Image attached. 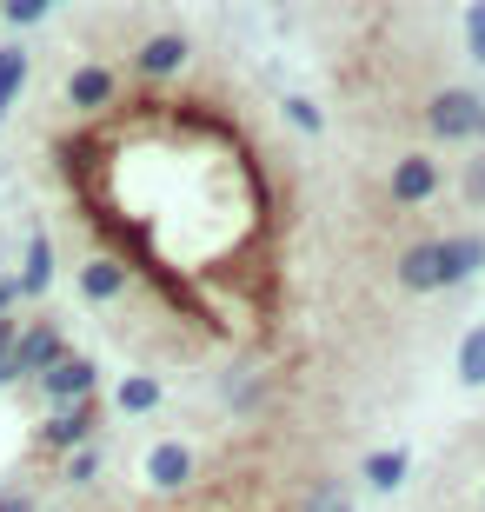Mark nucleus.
Returning <instances> with one entry per match:
<instances>
[{
	"instance_id": "f257e3e1",
	"label": "nucleus",
	"mask_w": 485,
	"mask_h": 512,
	"mask_svg": "<svg viewBox=\"0 0 485 512\" xmlns=\"http://www.w3.org/2000/svg\"><path fill=\"white\" fill-rule=\"evenodd\" d=\"M432 133H439V140H472V133H479V94H472V87H446V94L432 100Z\"/></svg>"
},
{
	"instance_id": "f03ea898",
	"label": "nucleus",
	"mask_w": 485,
	"mask_h": 512,
	"mask_svg": "<svg viewBox=\"0 0 485 512\" xmlns=\"http://www.w3.org/2000/svg\"><path fill=\"white\" fill-rule=\"evenodd\" d=\"M113 94H120V80H113V67H100V60H87V67L67 74V107H74V114H100V107H113Z\"/></svg>"
},
{
	"instance_id": "7ed1b4c3",
	"label": "nucleus",
	"mask_w": 485,
	"mask_h": 512,
	"mask_svg": "<svg viewBox=\"0 0 485 512\" xmlns=\"http://www.w3.org/2000/svg\"><path fill=\"white\" fill-rule=\"evenodd\" d=\"M40 386H47L60 406H74V399H94V360H80V353H60V360L40 373Z\"/></svg>"
},
{
	"instance_id": "20e7f679",
	"label": "nucleus",
	"mask_w": 485,
	"mask_h": 512,
	"mask_svg": "<svg viewBox=\"0 0 485 512\" xmlns=\"http://www.w3.org/2000/svg\"><path fill=\"white\" fill-rule=\"evenodd\" d=\"M432 193H439V167L419 160V153H406V160L392 167V200H399V207H419V200H432Z\"/></svg>"
},
{
	"instance_id": "39448f33",
	"label": "nucleus",
	"mask_w": 485,
	"mask_h": 512,
	"mask_svg": "<svg viewBox=\"0 0 485 512\" xmlns=\"http://www.w3.org/2000/svg\"><path fill=\"white\" fill-rule=\"evenodd\" d=\"M127 286H133V273L120 260H87L80 266V293L94 306H113V300H127Z\"/></svg>"
},
{
	"instance_id": "423d86ee",
	"label": "nucleus",
	"mask_w": 485,
	"mask_h": 512,
	"mask_svg": "<svg viewBox=\"0 0 485 512\" xmlns=\"http://www.w3.org/2000/svg\"><path fill=\"white\" fill-rule=\"evenodd\" d=\"M399 286H406V293H439V286H446V273H439V240L399 253Z\"/></svg>"
},
{
	"instance_id": "0eeeda50",
	"label": "nucleus",
	"mask_w": 485,
	"mask_h": 512,
	"mask_svg": "<svg viewBox=\"0 0 485 512\" xmlns=\"http://www.w3.org/2000/svg\"><path fill=\"white\" fill-rule=\"evenodd\" d=\"M133 67H140L147 80H173L180 67H187V40H180V34H153L147 47L133 54Z\"/></svg>"
},
{
	"instance_id": "6e6552de",
	"label": "nucleus",
	"mask_w": 485,
	"mask_h": 512,
	"mask_svg": "<svg viewBox=\"0 0 485 512\" xmlns=\"http://www.w3.org/2000/svg\"><path fill=\"white\" fill-rule=\"evenodd\" d=\"M147 479L160 486V493H180V486L193 479V453L180 446V439H167V446H153V453H147Z\"/></svg>"
},
{
	"instance_id": "1a4fd4ad",
	"label": "nucleus",
	"mask_w": 485,
	"mask_h": 512,
	"mask_svg": "<svg viewBox=\"0 0 485 512\" xmlns=\"http://www.w3.org/2000/svg\"><path fill=\"white\" fill-rule=\"evenodd\" d=\"M479 266H485V240H479V233H459V240H439V273H446V286L472 280Z\"/></svg>"
},
{
	"instance_id": "9d476101",
	"label": "nucleus",
	"mask_w": 485,
	"mask_h": 512,
	"mask_svg": "<svg viewBox=\"0 0 485 512\" xmlns=\"http://www.w3.org/2000/svg\"><path fill=\"white\" fill-rule=\"evenodd\" d=\"M87 433H94V406H87V399L60 406V413L40 426V439H47V446H87Z\"/></svg>"
},
{
	"instance_id": "9b49d317",
	"label": "nucleus",
	"mask_w": 485,
	"mask_h": 512,
	"mask_svg": "<svg viewBox=\"0 0 485 512\" xmlns=\"http://www.w3.org/2000/svg\"><path fill=\"white\" fill-rule=\"evenodd\" d=\"M406 466L412 459L399 453V446H392V453H373L366 459V486H373V493H392V486H406Z\"/></svg>"
},
{
	"instance_id": "f8f14e48",
	"label": "nucleus",
	"mask_w": 485,
	"mask_h": 512,
	"mask_svg": "<svg viewBox=\"0 0 485 512\" xmlns=\"http://www.w3.org/2000/svg\"><path fill=\"white\" fill-rule=\"evenodd\" d=\"M113 399H120V413H153V406H160V380H153V373H127Z\"/></svg>"
},
{
	"instance_id": "ddd939ff",
	"label": "nucleus",
	"mask_w": 485,
	"mask_h": 512,
	"mask_svg": "<svg viewBox=\"0 0 485 512\" xmlns=\"http://www.w3.org/2000/svg\"><path fill=\"white\" fill-rule=\"evenodd\" d=\"M459 380L485 386V326H472L466 340H459Z\"/></svg>"
},
{
	"instance_id": "4468645a",
	"label": "nucleus",
	"mask_w": 485,
	"mask_h": 512,
	"mask_svg": "<svg viewBox=\"0 0 485 512\" xmlns=\"http://www.w3.org/2000/svg\"><path fill=\"white\" fill-rule=\"evenodd\" d=\"M466 54L485 67V0H472V7H466Z\"/></svg>"
},
{
	"instance_id": "2eb2a0df",
	"label": "nucleus",
	"mask_w": 485,
	"mask_h": 512,
	"mask_svg": "<svg viewBox=\"0 0 485 512\" xmlns=\"http://www.w3.org/2000/svg\"><path fill=\"white\" fill-rule=\"evenodd\" d=\"M286 120H293L299 133H319V127H326V120H319V107H313L306 94H293V100H286Z\"/></svg>"
},
{
	"instance_id": "dca6fc26",
	"label": "nucleus",
	"mask_w": 485,
	"mask_h": 512,
	"mask_svg": "<svg viewBox=\"0 0 485 512\" xmlns=\"http://www.w3.org/2000/svg\"><path fill=\"white\" fill-rule=\"evenodd\" d=\"M313 512H353V499H346V486H339V479H326V486L313 493Z\"/></svg>"
},
{
	"instance_id": "f3484780",
	"label": "nucleus",
	"mask_w": 485,
	"mask_h": 512,
	"mask_svg": "<svg viewBox=\"0 0 485 512\" xmlns=\"http://www.w3.org/2000/svg\"><path fill=\"white\" fill-rule=\"evenodd\" d=\"M466 200H472V207H485V160H472V167H466Z\"/></svg>"
},
{
	"instance_id": "a211bd4d",
	"label": "nucleus",
	"mask_w": 485,
	"mask_h": 512,
	"mask_svg": "<svg viewBox=\"0 0 485 512\" xmlns=\"http://www.w3.org/2000/svg\"><path fill=\"white\" fill-rule=\"evenodd\" d=\"M0 512H40V506L27 493H7V499H0Z\"/></svg>"
},
{
	"instance_id": "6ab92c4d",
	"label": "nucleus",
	"mask_w": 485,
	"mask_h": 512,
	"mask_svg": "<svg viewBox=\"0 0 485 512\" xmlns=\"http://www.w3.org/2000/svg\"><path fill=\"white\" fill-rule=\"evenodd\" d=\"M479 140H485V100H479Z\"/></svg>"
}]
</instances>
